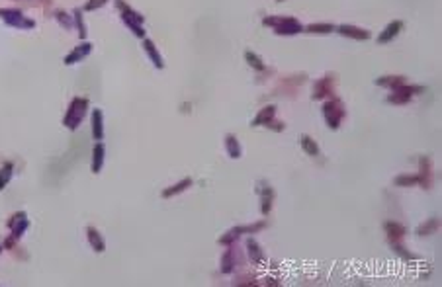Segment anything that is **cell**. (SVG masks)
Listing matches in <instances>:
<instances>
[{
    "label": "cell",
    "instance_id": "6da1fadb",
    "mask_svg": "<svg viewBox=\"0 0 442 287\" xmlns=\"http://www.w3.org/2000/svg\"><path fill=\"white\" fill-rule=\"evenodd\" d=\"M262 23L274 28L278 35H296L303 30L296 18H286V16H270V18H264Z\"/></svg>",
    "mask_w": 442,
    "mask_h": 287
},
{
    "label": "cell",
    "instance_id": "7a4b0ae2",
    "mask_svg": "<svg viewBox=\"0 0 442 287\" xmlns=\"http://www.w3.org/2000/svg\"><path fill=\"white\" fill-rule=\"evenodd\" d=\"M86 110H89V100L86 98H73L71 102V106H69V110L65 113V123L69 129H77L80 122L84 119V115H86Z\"/></svg>",
    "mask_w": 442,
    "mask_h": 287
},
{
    "label": "cell",
    "instance_id": "3957f363",
    "mask_svg": "<svg viewBox=\"0 0 442 287\" xmlns=\"http://www.w3.org/2000/svg\"><path fill=\"white\" fill-rule=\"evenodd\" d=\"M118 8L122 10V20L123 23L133 32L135 37H145V30H143V16L137 14L135 10H131L127 4H123L122 0H118Z\"/></svg>",
    "mask_w": 442,
    "mask_h": 287
},
{
    "label": "cell",
    "instance_id": "277c9868",
    "mask_svg": "<svg viewBox=\"0 0 442 287\" xmlns=\"http://www.w3.org/2000/svg\"><path fill=\"white\" fill-rule=\"evenodd\" d=\"M323 115H325V122L331 129H339V125L344 117V106L341 104V100L333 98L329 102H325L323 106Z\"/></svg>",
    "mask_w": 442,
    "mask_h": 287
},
{
    "label": "cell",
    "instance_id": "5b68a950",
    "mask_svg": "<svg viewBox=\"0 0 442 287\" xmlns=\"http://www.w3.org/2000/svg\"><path fill=\"white\" fill-rule=\"evenodd\" d=\"M0 18L4 22L12 26V28H20V30H32L35 22L26 18L22 14V10H16V8H0Z\"/></svg>",
    "mask_w": 442,
    "mask_h": 287
},
{
    "label": "cell",
    "instance_id": "8992f818",
    "mask_svg": "<svg viewBox=\"0 0 442 287\" xmlns=\"http://www.w3.org/2000/svg\"><path fill=\"white\" fill-rule=\"evenodd\" d=\"M8 227L12 229L10 238H12V241H18L24 232H26V229L30 227V219H28V215H26L24 211H18V213H14V215L10 217Z\"/></svg>",
    "mask_w": 442,
    "mask_h": 287
},
{
    "label": "cell",
    "instance_id": "52a82bcc",
    "mask_svg": "<svg viewBox=\"0 0 442 287\" xmlns=\"http://www.w3.org/2000/svg\"><path fill=\"white\" fill-rule=\"evenodd\" d=\"M337 32L344 35V37H350V39H370V32L368 30H362V28H356V26H350V23H343L339 28H335Z\"/></svg>",
    "mask_w": 442,
    "mask_h": 287
},
{
    "label": "cell",
    "instance_id": "ba28073f",
    "mask_svg": "<svg viewBox=\"0 0 442 287\" xmlns=\"http://www.w3.org/2000/svg\"><path fill=\"white\" fill-rule=\"evenodd\" d=\"M333 82H335V78L333 77H323L321 80H317L315 86H313V98L321 100V98L331 96L333 94Z\"/></svg>",
    "mask_w": 442,
    "mask_h": 287
},
{
    "label": "cell",
    "instance_id": "9c48e42d",
    "mask_svg": "<svg viewBox=\"0 0 442 287\" xmlns=\"http://www.w3.org/2000/svg\"><path fill=\"white\" fill-rule=\"evenodd\" d=\"M90 51H92V45H90L89 41L77 45V47H75V49L65 57V65H75V63H78V61H82L84 57L90 55Z\"/></svg>",
    "mask_w": 442,
    "mask_h": 287
},
{
    "label": "cell",
    "instance_id": "30bf717a",
    "mask_svg": "<svg viewBox=\"0 0 442 287\" xmlns=\"http://www.w3.org/2000/svg\"><path fill=\"white\" fill-rule=\"evenodd\" d=\"M401 30H403V22H399V20H395V22H391V23H387L386 30L378 35V43H389L393 37H397Z\"/></svg>",
    "mask_w": 442,
    "mask_h": 287
},
{
    "label": "cell",
    "instance_id": "8fae6325",
    "mask_svg": "<svg viewBox=\"0 0 442 287\" xmlns=\"http://www.w3.org/2000/svg\"><path fill=\"white\" fill-rule=\"evenodd\" d=\"M258 194H260V201H262V205H260V211H262V215H268L270 209H272V201H274V189L270 188L268 184H260V188H258Z\"/></svg>",
    "mask_w": 442,
    "mask_h": 287
},
{
    "label": "cell",
    "instance_id": "7c38bea8",
    "mask_svg": "<svg viewBox=\"0 0 442 287\" xmlns=\"http://www.w3.org/2000/svg\"><path fill=\"white\" fill-rule=\"evenodd\" d=\"M92 137L96 141H102L104 139V115H102V110L92 111Z\"/></svg>",
    "mask_w": 442,
    "mask_h": 287
},
{
    "label": "cell",
    "instance_id": "4fadbf2b",
    "mask_svg": "<svg viewBox=\"0 0 442 287\" xmlns=\"http://www.w3.org/2000/svg\"><path fill=\"white\" fill-rule=\"evenodd\" d=\"M104 155H106V147L104 143H96L92 149V172L98 174L104 166Z\"/></svg>",
    "mask_w": 442,
    "mask_h": 287
},
{
    "label": "cell",
    "instance_id": "5bb4252c",
    "mask_svg": "<svg viewBox=\"0 0 442 287\" xmlns=\"http://www.w3.org/2000/svg\"><path fill=\"white\" fill-rule=\"evenodd\" d=\"M274 115H276V106H266L262 110L256 113V117L253 119V127H258V125H266V123L270 122V119H274Z\"/></svg>",
    "mask_w": 442,
    "mask_h": 287
},
{
    "label": "cell",
    "instance_id": "9a60e30c",
    "mask_svg": "<svg viewBox=\"0 0 442 287\" xmlns=\"http://www.w3.org/2000/svg\"><path fill=\"white\" fill-rule=\"evenodd\" d=\"M143 49H145V53L149 55V59L153 61V65H155L157 68H163V66H165V63H163V57H161V53L157 51L155 43H153L151 39H143Z\"/></svg>",
    "mask_w": 442,
    "mask_h": 287
},
{
    "label": "cell",
    "instance_id": "2e32d148",
    "mask_svg": "<svg viewBox=\"0 0 442 287\" xmlns=\"http://www.w3.org/2000/svg\"><path fill=\"white\" fill-rule=\"evenodd\" d=\"M247 252H249V258H251L253 264H262V262H264V254H262L260 246H258V243H256L254 238H249V241H247Z\"/></svg>",
    "mask_w": 442,
    "mask_h": 287
},
{
    "label": "cell",
    "instance_id": "e0dca14e",
    "mask_svg": "<svg viewBox=\"0 0 442 287\" xmlns=\"http://www.w3.org/2000/svg\"><path fill=\"white\" fill-rule=\"evenodd\" d=\"M86 234H89V243L90 246L96 250V252H104L106 250V243H104V238H102V234H100L94 227H89L86 229Z\"/></svg>",
    "mask_w": 442,
    "mask_h": 287
},
{
    "label": "cell",
    "instance_id": "ac0fdd59",
    "mask_svg": "<svg viewBox=\"0 0 442 287\" xmlns=\"http://www.w3.org/2000/svg\"><path fill=\"white\" fill-rule=\"evenodd\" d=\"M190 186H192V180H190V178H184V180H180L178 184L170 186V188H166L165 192H163V198L168 199V198H172V196H178V194L186 192V189H188Z\"/></svg>",
    "mask_w": 442,
    "mask_h": 287
},
{
    "label": "cell",
    "instance_id": "d6986e66",
    "mask_svg": "<svg viewBox=\"0 0 442 287\" xmlns=\"http://www.w3.org/2000/svg\"><path fill=\"white\" fill-rule=\"evenodd\" d=\"M405 80H407L405 77H380V78H376V84L378 86H384V88L395 90V88H399L401 84H405Z\"/></svg>",
    "mask_w": 442,
    "mask_h": 287
},
{
    "label": "cell",
    "instance_id": "ffe728a7",
    "mask_svg": "<svg viewBox=\"0 0 442 287\" xmlns=\"http://www.w3.org/2000/svg\"><path fill=\"white\" fill-rule=\"evenodd\" d=\"M384 229H386L387 236H389V241H395V238H401L403 234H405V227L403 225H399L395 221H387L384 225Z\"/></svg>",
    "mask_w": 442,
    "mask_h": 287
},
{
    "label": "cell",
    "instance_id": "44dd1931",
    "mask_svg": "<svg viewBox=\"0 0 442 287\" xmlns=\"http://www.w3.org/2000/svg\"><path fill=\"white\" fill-rule=\"evenodd\" d=\"M225 147H227V153H229L231 158H239L241 153H243V151H241V145H239L235 135H227V137H225Z\"/></svg>",
    "mask_w": 442,
    "mask_h": 287
},
{
    "label": "cell",
    "instance_id": "7402d4cb",
    "mask_svg": "<svg viewBox=\"0 0 442 287\" xmlns=\"http://www.w3.org/2000/svg\"><path fill=\"white\" fill-rule=\"evenodd\" d=\"M12 176H14V164L12 162H4V166L0 168V192L8 186Z\"/></svg>",
    "mask_w": 442,
    "mask_h": 287
},
{
    "label": "cell",
    "instance_id": "603a6c76",
    "mask_svg": "<svg viewBox=\"0 0 442 287\" xmlns=\"http://www.w3.org/2000/svg\"><path fill=\"white\" fill-rule=\"evenodd\" d=\"M301 149L310 156H319V147L311 139L310 135H301Z\"/></svg>",
    "mask_w": 442,
    "mask_h": 287
},
{
    "label": "cell",
    "instance_id": "cb8c5ba5",
    "mask_svg": "<svg viewBox=\"0 0 442 287\" xmlns=\"http://www.w3.org/2000/svg\"><path fill=\"white\" fill-rule=\"evenodd\" d=\"M235 270V260H233V248L225 250V254L221 258V272L223 274H231Z\"/></svg>",
    "mask_w": 442,
    "mask_h": 287
},
{
    "label": "cell",
    "instance_id": "d4e9b609",
    "mask_svg": "<svg viewBox=\"0 0 442 287\" xmlns=\"http://www.w3.org/2000/svg\"><path fill=\"white\" fill-rule=\"evenodd\" d=\"M438 227H440V221H438V219H429L425 225H421L419 229H417V234H419V236H429V234H432Z\"/></svg>",
    "mask_w": 442,
    "mask_h": 287
},
{
    "label": "cell",
    "instance_id": "484cf974",
    "mask_svg": "<svg viewBox=\"0 0 442 287\" xmlns=\"http://www.w3.org/2000/svg\"><path fill=\"white\" fill-rule=\"evenodd\" d=\"M245 59H247V63L253 66L254 70H264V63H262V59L256 55V53L247 51V53H245Z\"/></svg>",
    "mask_w": 442,
    "mask_h": 287
},
{
    "label": "cell",
    "instance_id": "4316f807",
    "mask_svg": "<svg viewBox=\"0 0 442 287\" xmlns=\"http://www.w3.org/2000/svg\"><path fill=\"white\" fill-rule=\"evenodd\" d=\"M305 32L310 33H331L335 32V26L333 23H311L305 28Z\"/></svg>",
    "mask_w": 442,
    "mask_h": 287
},
{
    "label": "cell",
    "instance_id": "83f0119b",
    "mask_svg": "<svg viewBox=\"0 0 442 287\" xmlns=\"http://www.w3.org/2000/svg\"><path fill=\"white\" fill-rule=\"evenodd\" d=\"M409 100H411L409 94L401 92L399 88L393 90V94H391V96H387V102H389V104H407Z\"/></svg>",
    "mask_w": 442,
    "mask_h": 287
},
{
    "label": "cell",
    "instance_id": "f1b7e54d",
    "mask_svg": "<svg viewBox=\"0 0 442 287\" xmlns=\"http://www.w3.org/2000/svg\"><path fill=\"white\" fill-rule=\"evenodd\" d=\"M415 184H419V176H397L395 178V186L399 188H407V186H415Z\"/></svg>",
    "mask_w": 442,
    "mask_h": 287
},
{
    "label": "cell",
    "instance_id": "f546056e",
    "mask_svg": "<svg viewBox=\"0 0 442 287\" xmlns=\"http://www.w3.org/2000/svg\"><path fill=\"white\" fill-rule=\"evenodd\" d=\"M75 23H77L80 37L84 39V37H86V26H84V20H82V12H80V10H75Z\"/></svg>",
    "mask_w": 442,
    "mask_h": 287
},
{
    "label": "cell",
    "instance_id": "4dcf8cb0",
    "mask_svg": "<svg viewBox=\"0 0 442 287\" xmlns=\"http://www.w3.org/2000/svg\"><path fill=\"white\" fill-rule=\"evenodd\" d=\"M389 243H391V246H393V250H395L397 254L403 256V258H407V260H417V256H415V254H411L409 250H405L403 246H399V244L395 243V241H389Z\"/></svg>",
    "mask_w": 442,
    "mask_h": 287
},
{
    "label": "cell",
    "instance_id": "1f68e13d",
    "mask_svg": "<svg viewBox=\"0 0 442 287\" xmlns=\"http://www.w3.org/2000/svg\"><path fill=\"white\" fill-rule=\"evenodd\" d=\"M239 234H241V232H239V229H231V231L227 232L225 236H221V238H219V243H221V244H231L233 241H235V238L239 236Z\"/></svg>",
    "mask_w": 442,
    "mask_h": 287
},
{
    "label": "cell",
    "instance_id": "d6a6232c",
    "mask_svg": "<svg viewBox=\"0 0 442 287\" xmlns=\"http://www.w3.org/2000/svg\"><path fill=\"white\" fill-rule=\"evenodd\" d=\"M106 2H108V0H89V2L84 4V10H89V12L96 10V8H100V6H104Z\"/></svg>",
    "mask_w": 442,
    "mask_h": 287
},
{
    "label": "cell",
    "instance_id": "836d02e7",
    "mask_svg": "<svg viewBox=\"0 0 442 287\" xmlns=\"http://www.w3.org/2000/svg\"><path fill=\"white\" fill-rule=\"evenodd\" d=\"M57 20L63 23L67 30H71V28H73V20H71V18L67 16L65 12H57Z\"/></svg>",
    "mask_w": 442,
    "mask_h": 287
},
{
    "label": "cell",
    "instance_id": "e575fe53",
    "mask_svg": "<svg viewBox=\"0 0 442 287\" xmlns=\"http://www.w3.org/2000/svg\"><path fill=\"white\" fill-rule=\"evenodd\" d=\"M266 127H270V129H274V131H282V129H284V123H280V122H274V119H270V122L266 123Z\"/></svg>",
    "mask_w": 442,
    "mask_h": 287
},
{
    "label": "cell",
    "instance_id": "d590c367",
    "mask_svg": "<svg viewBox=\"0 0 442 287\" xmlns=\"http://www.w3.org/2000/svg\"><path fill=\"white\" fill-rule=\"evenodd\" d=\"M276 2H284V0H276Z\"/></svg>",
    "mask_w": 442,
    "mask_h": 287
},
{
    "label": "cell",
    "instance_id": "8d00e7d4",
    "mask_svg": "<svg viewBox=\"0 0 442 287\" xmlns=\"http://www.w3.org/2000/svg\"><path fill=\"white\" fill-rule=\"evenodd\" d=\"M0 252H2V246H0Z\"/></svg>",
    "mask_w": 442,
    "mask_h": 287
}]
</instances>
